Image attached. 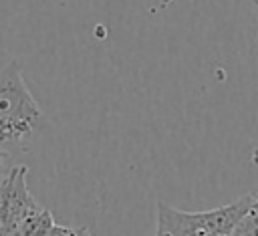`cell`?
<instances>
[{"label":"cell","instance_id":"6da1fadb","mask_svg":"<svg viewBox=\"0 0 258 236\" xmlns=\"http://www.w3.org/2000/svg\"><path fill=\"white\" fill-rule=\"evenodd\" d=\"M42 125L44 113L28 91L20 65L10 61L0 71V151H24Z\"/></svg>","mask_w":258,"mask_h":236},{"label":"cell","instance_id":"7a4b0ae2","mask_svg":"<svg viewBox=\"0 0 258 236\" xmlns=\"http://www.w3.org/2000/svg\"><path fill=\"white\" fill-rule=\"evenodd\" d=\"M155 236H212L198 214L173 210L165 204H157V234Z\"/></svg>","mask_w":258,"mask_h":236},{"label":"cell","instance_id":"3957f363","mask_svg":"<svg viewBox=\"0 0 258 236\" xmlns=\"http://www.w3.org/2000/svg\"><path fill=\"white\" fill-rule=\"evenodd\" d=\"M254 194L244 196L242 200L216 208V210H208V212H200L202 224L204 228L212 234V236H230L232 230L238 226V222L248 214L252 202H254Z\"/></svg>","mask_w":258,"mask_h":236},{"label":"cell","instance_id":"277c9868","mask_svg":"<svg viewBox=\"0 0 258 236\" xmlns=\"http://www.w3.org/2000/svg\"><path fill=\"white\" fill-rule=\"evenodd\" d=\"M52 226H54L52 214L38 204L20 222L18 236H48V232L52 230Z\"/></svg>","mask_w":258,"mask_h":236},{"label":"cell","instance_id":"5b68a950","mask_svg":"<svg viewBox=\"0 0 258 236\" xmlns=\"http://www.w3.org/2000/svg\"><path fill=\"white\" fill-rule=\"evenodd\" d=\"M48 236H93L87 228H69V226H52Z\"/></svg>","mask_w":258,"mask_h":236},{"label":"cell","instance_id":"8992f818","mask_svg":"<svg viewBox=\"0 0 258 236\" xmlns=\"http://www.w3.org/2000/svg\"><path fill=\"white\" fill-rule=\"evenodd\" d=\"M252 222H254V226L258 228V198H254V202H252V206H250V210H248V214H246Z\"/></svg>","mask_w":258,"mask_h":236},{"label":"cell","instance_id":"52a82bcc","mask_svg":"<svg viewBox=\"0 0 258 236\" xmlns=\"http://www.w3.org/2000/svg\"><path fill=\"white\" fill-rule=\"evenodd\" d=\"M252 4L256 6V10H258V0H252Z\"/></svg>","mask_w":258,"mask_h":236}]
</instances>
